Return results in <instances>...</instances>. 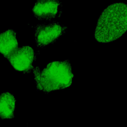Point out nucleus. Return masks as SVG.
<instances>
[{"mask_svg": "<svg viewBox=\"0 0 127 127\" xmlns=\"http://www.w3.org/2000/svg\"><path fill=\"white\" fill-rule=\"evenodd\" d=\"M127 6L116 2L108 6L97 20L94 37L99 42L107 43L120 38L127 31Z\"/></svg>", "mask_w": 127, "mask_h": 127, "instance_id": "obj_1", "label": "nucleus"}, {"mask_svg": "<svg viewBox=\"0 0 127 127\" xmlns=\"http://www.w3.org/2000/svg\"><path fill=\"white\" fill-rule=\"evenodd\" d=\"M32 70L37 90L45 93L69 87L74 76L67 60L52 62L42 70L39 67H36Z\"/></svg>", "mask_w": 127, "mask_h": 127, "instance_id": "obj_2", "label": "nucleus"}, {"mask_svg": "<svg viewBox=\"0 0 127 127\" xmlns=\"http://www.w3.org/2000/svg\"><path fill=\"white\" fill-rule=\"evenodd\" d=\"M66 29L64 25L56 21L37 24L34 32L37 47L43 48L53 43L65 32Z\"/></svg>", "mask_w": 127, "mask_h": 127, "instance_id": "obj_3", "label": "nucleus"}, {"mask_svg": "<svg viewBox=\"0 0 127 127\" xmlns=\"http://www.w3.org/2000/svg\"><path fill=\"white\" fill-rule=\"evenodd\" d=\"M7 59L15 70L29 73L33 68L35 54L32 47L24 45L18 48Z\"/></svg>", "mask_w": 127, "mask_h": 127, "instance_id": "obj_4", "label": "nucleus"}, {"mask_svg": "<svg viewBox=\"0 0 127 127\" xmlns=\"http://www.w3.org/2000/svg\"><path fill=\"white\" fill-rule=\"evenodd\" d=\"M62 11V3L59 0H38L33 8V15L41 20H50L58 16Z\"/></svg>", "mask_w": 127, "mask_h": 127, "instance_id": "obj_5", "label": "nucleus"}, {"mask_svg": "<svg viewBox=\"0 0 127 127\" xmlns=\"http://www.w3.org/2000/svg\"><path fill=\"white\" fill-rule=\"evenodd\" d=\"M18 48L16 33L8 29L0 33V53L5 58L9 57Z\"/></svg>", "mask_w": 127, "mask_h": 127, "instance_id": "obj_6", "label": "nucleus"}, {"mask_svg": "<svg viewBox=\"0 0 127 127\" xmlns=\"http://www.w3.org/2000/svg\"><path fill=\"white\" fill-rule=\"evenodd\" d=\"M15 103V97L12 93L6 91L0 95V118L1 119L14 117Z\"/></svg>", "mask_w": 127, "mask_h": 127, "instance_id": "obj_7", "label": "nucleus"}]
</instances>
